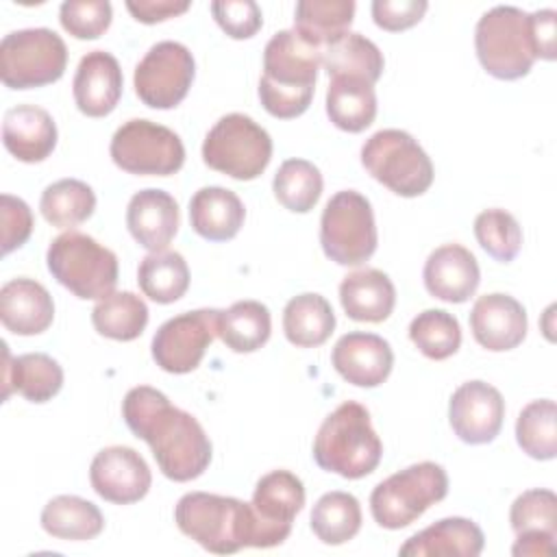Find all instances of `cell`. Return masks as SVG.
Instances as JSON below:
<instances>
[{
    "label": "cell",
    "mask_w": 557,
    "mask_h": 557,
    "mask_svg": "<svg viewBox=\"0 0 557 557\" xmlns=\"http://www.w3.org/2000/svg\"><path fill=\"white\" fill-rule=\"evenodd\" d=\"M126 9L137 22L157 24L185 13L189 9V0H128Z\"/></svg>",
    "instance_id": "681fc988"
},
{
    "label": "cell",
    "mask_w": 557,
    "mask_h": 557,
    "mask_svg": "<svg viewBox=\"0 0 557 557\" xmlns=\"http://www.w3.org/2000/svg\"><path fill=\"white\" fill-rule=\"evenodd\" d=\"M39 209L48 224L57 228H72L91 218L96 209V194L78 178H61L44 189Z\"/></svg>",
    "instance_id": "74e56055"
},
{
    "label": "cell",
    "mask_w": 557,
    "mask_h": 557,
    "mask_svg": "<svg viewBox=\"0 0 557 557\" xmlns=\"http://www.w3.org/2000/svg\"><path fill=\"white\" fill-rule=\"evenodd\" d=\"M218 318L220 309H196L165 320L150 344L154 363L170 374L196 370L218 337Z\"/></svg>",
    "instance_id": "5bb4252c"
},
{
    "label": "cell",
    "mask_w": 557,
    "mask_h": 557,
    "mask_svg": "<svg viewBox=\"0 0 557 557\" xmlns=\"http://www.w3.org/2000/svg\"><path fill=\"white\" fill-rule=\"evenodd\" d=\"M339 302L350 320L376 324L394 311L396 289L385 272L363 268L344 276L339 283Z\"/></svg>",
    "instance_id": "4316f807"
},
{
    "label": "cell",
    "mask_w": 557,
    "mask_h": 557,
    "mask_svg": "<svg viewBox=\"0 0 557 557\" xmlns=\"http://www.w3.org/2000/svg\"><path fill=\"white\" fill-rule=\"evenodd\" d=\"M250 505L261 522L285 542L305 505V485L289 470H272L257 481Z\"/></svg>",
    "instance_id": "d4e9b609"
},
{
    "label": "cell",
    "mask_w": 557,
    "mask_h": 557,
    "mask_svg": "<svg viewBox=\"0 0 557 557\" xmlns=\"http://www.w3.org/2000/svg\"><path fill=\"white\" fill-rule=\"evenodd\" d=\"M272 333V318L259 300H237L228 309L220 311L218 337L233 352L259 350Z\"/></svg>",
    "instance_id": "836d02e7"
},
{
    "label": "cell",
    "mask_w": 557,
    "mask_h": 557,
    "mask_svg": "<svg viewBox=\"0 0 557 557\" xmlns=\"http://www.w3.org/2000/svg\"><path fill=\"white\" fill-rule=\"evenodd\" d=\"M41 529L57 540L85 542L102 533L104 518L91 500L72 494H61L44 505Z\"/></svg>",
    "instance_id": "f1b7e54d"
},
{
    "label": "cell",
    "mask_w": 557,
    "mask_h": 557,
    "mask_svg": "<svg viewBox=\"0 0 557 557\" xmlns=\"http://www.w3.org/2000/svg\"><path fill=\"white\" fill-rule=\"evenodd\" d=\"M113 163L137 176H170L185 163L181 137L150 120H128L111 137Z\"/></svg>",
    "instance_id": "7c38bea8"
},
{
    "label": "cell",
    "mask_w": 557,
    "mask_h": 557,
    "mask_svg": "<svg viewBox=\"0 0 557 557\" xmlns=\"http://www.w3.org/2000/svg\"><path fill=\"white\" fill-rule=\"evenodd\" d=\"M485 544L483 531L468 518H442L411 535L403 546L405 557H476Z\"/></svg>",
    "instance_id": "484cf974"
},
{
    "label": "cell",
    "mask_w": 557,
    "mask_h": 557,
    "mask_svg": "<svg viewBox=\"0 0 557 557\" xmlns=\"http://www.w3.org/2000/svg\"><path fill=\"white\" fill-rule=\"evenodd\" d=\"M509 522L513 533L542 531L557 535V496L550 490H527L509 509Z\"/></svg>",
    "instance_id": "7bdbcfd3"
},
{
    "label": "cell",
    "mask_w": 557,
    "mask_h": 557,
    "mask_svg": "<svg viewBox=\"0 0 557 557\" xmlns=\"http://www.w3.org/2000/svg\"><path fill=\"white\" fill-rule=\"evenodd\" d=\"M111 2L65 0L59 9L61 26L76 39H98L111 26Z\"/></svg>",
    "instance_id": "ee69618b"
},
{
    "label": "cell",
    "mask_w": 557,
    "mask_h": 557,
    "mask_svg": "<svg viewBox=\"0 0 557 557\" xmlns=\"http://www.w3.org/2000/svg\"><path fill=\"white\" fill-rule=\"evenodd\" d=\"M409 339L424 357L442 361L459 350L461 326L459 320L444 309H424L411 320Z\"/></svg>",
    "instance_id": "60d3db41"
},
{
    "label": "cell",
    "mask_w": 557,
    "mask_h": 557,
    "mask_svg": "<svg viewBox=\"0 0 557 557\" xmlns=\"http://www.w3.org/2000/svg\"><path fill=\"white\" fill-rule=\"evenodd\" d=\"M352 17V0H300L294 9V30L322 50L348 33Z\"/></svg>",
    "instance_id": "1f68e13d"
},
{
    "label": "cell",
    "mask_w": 557,
    "mask_h": 557,
    "mask_svg": "<svg viewBox=\"0 0 557 557\" xmlns=\"http://www.w3.org/2000/svg\"><path fill=\"white\" fill-rule=\"evenodd\" d=\"M446 494V470L435 461H420L381 481L370 494V511L379 527L396 531L416 522Z\"/></svg>",
    "instance_id": "52a82bcc"
},
{
    "label": "cell",
    "mask_w": 557,
    "mask_h": 557,
    "mask_svg": "<svg viewBox=\"0 0 557 557\" xmlns=\"http://www.w3.org/2000/svg\"><path fill=\"white\" fill-rule=\"evenodd\" d=\"M505 400L485 381L461 383L448 403V420L455 435L472 446L490 444L503 426Z\"/></svg>",
    "instance_id": "9a60e30c"
},
{
    "label": "cell",
    "mask_w": 557,
    "mask_h": 557,
    "mask_svg": "<svg viewBox=\"0 0 557 557\" xmlns=\"http://www.w3.org/2000/svg\"><path fill=\"white\" fill-rule=\"evenodd\" d=\"M2 400L11 392L22 394L28 403H48L63 387V368L46 352H26L11 357L7 342H2Z\"/></svg>",
    "instance_id": "cb8c5ba5"
},
{
    "label": "cell",
    "mask_w": 557,
    "mask_h": 557,
    "mask_svg": "<svg viewBox=\"0 0 557 557\" xmlns=\"http://www.w3.org/2000/svg\"><path fill=\"white\" fill-rule=\"evenodd\" d=\"M474 237L479 246L496 261L509 263L522 246L518 220L505 209H485L474 218Z\"/></svg>",
    "instance_id": "b9f144b4"
},
{
    "label": "cell",
    "mask_w": 557,
    "mask_h": 557,
    "mask_svg": "<svg viewBox=\"0 0 557 557\" xmlns=\"http://www.w3.org/2000/svg\"><path fill=\"white\" fill-rule=\"evenodd\" d=\"M326 115L346 133L366 131L376 117L374 85L350 76L331 78L326 89Z\"/></svg>",
    "instance_id": "f546056e"
},
{
    "label": "cell",
    "mask_w": 557,
    "mask_h": 557,
    "mask_svg": "<svg viewBox=\"0 0 557 557\" xmlns=\"http://www.w3.org/2000/svg\"><path fill=\"white\" fill-rule=\"evenodd\" d=\"M246 209L239 196L226 187L209 185L189 200L191 228L209 242H228L244 226Z\"/></svg>",
    "instance_id": "83f0119b"
},
{
    "label": "cell",
    "mask_w": 557,
    "mask_h": 557,
    "mask_svg": "<svg viewBox=\"0 0 557 557\" xmlns=\"http://www.w3.org/2000/svg\"><path fill=\"white\" fill-rule=\"evenodd\" d=\"M67 65L65 41L50 28H22L0 41V78L9 89H33L59 81Z\"/></svg>",
    "instance_id": "8fae6325"
},
{
    "label": "cell",
    "mask_w": 557,
    "mask_h": 557,
    "mask_svg": "<svg viewBox=\"0 0 557 557\" xmlns=\"http://www.w3.org/2000/svg\"><path fill=\"white\" fill-rule=\"evenodd\" d=\"M89 483L100 498L115 505H131L148 494L152 474L135 448L107 446L91 459Z\"/></svg>",
    "instance_id": "2e32d148"
},
{
    "label": "cell",
    "mask_w": 557,
    "mask_h": 557,
    "mask_svg": "<svg viewBox=\"0 0 557 557\" xmlns=\"http://www.w3.org/2000/svg\"><path fill=\"white\" fill-rule=\"evenodd\" d=\"M91 324L109 339L133 342L148 324V307L133 292H111L91 309Z\"/></svg>",
    "instance_id": "e575fe53"
},
{
    "label": "cell",
    "mask_w": 557,
    "mask_h": 557,
    "mask_svg": "<svg viewBox=\"0 0 557 557\" xmlns=\"http://www.w3.org/2000/svg\"><path fill=\"white\" fill-rule=\"evenodd\" d=\"M320 63L322 50L294 28L274 33L263 50V76L259 81L263 109L278 120L302 115L311 104Z\"/></svg>",
    "instance_id": "3957f363"
},
{
    "label": "cell",
    "mask_w": 557,
    "mask_h": 557,
    "mask_svg": "<svg viewBox=\"0 0 557 557\" xmlns=\"http://www.w3.org/2000/svg\"><path fill=\"white\" fill-rule=\"evenodd\" d=\"M194 74L196 63L187 46L159 41L135 67V94L150 109H174L187 96Z\"/></svg>",
    "instance_id": "4fadbf2b"
},
{
    "label": "cell",
    "mask_w": 557,
    "mask_h": 557,
    "mask_svg": "<svg viewBox=\"0 0 557 557\" xmlns=\"http://www.w3.org/2000/svg\"><path fill=\"white\" fill-rule=\"evenodd\" d=\"M361 529V505L348 492H326L311 509V531L322 544L339 546Z\"/></svg>",
    "instance_id": "8d00e7d4"
},
{
    "label": "cell",
    "mask_w": 557,
    "mask_h": 557,
    "mask_svg": "<svg viewBox=\"0 0 557 557\" xmlns=\"http://www.w3.org/2000/svg\"><path fill=\"white\" fill-rule=\"evenodd\" d=\"M272 159V139L250 115H222L202 141V161L231 178L252 181Z\"/></svg>",
    "instance_id": "9c48e42d"
},
{
    "label": "cell",
    "mask_w": 557,
    "mask_h": 557,
    "mask_svg": "<svg viewBox=\"0 0 557 557\" xmlns=\"http://www.w3.org/2000/svg\"><path fill=\"white\" fill-rule=\"evenodd\" d=\"M376 224L370 200L344 189L329 198L320 218V244L337 265H361L376 250Z\"/></svg>",
    "instance_id": "30bf717a"
},
{
    "label": "cell",
    "mask_w": 557,
    "mask_h": 557,
    "mask_svg": "<svg viewBox=\"0 0 557 557\" xmlns=\"http://www.w3.org/2000/svg\"><path fill=\"white\" fill-rule=\"evenodd\" d=\"M122 70L117 59L104 50L87 52L74 74L72 91L81 113L89 117L109 115L122 96Z\"/></svg>",
    "instance_id": "d6986e66"
},
{
    "label": "cell",
    "mask_w": 557,
    "mask_h": 557,
    "mask_svg": "<svg viewBox=\"0 0 557 557\" xmlns=\"http://www.w3.org/2000/svg\"><path fill=\"white\" fill-rule=\"evenodd\" d=\"M4 148L24 163L48 159L57 146V124L52 115L37 104H17L2 120Z\"/></svg>",
    "instance_id": "7402d4cb"
},
{
    "label": "cell",
    "mask_w": 557,
    "mask_h": 557,
    "mask_svg": "<svg viewBox=\"0 0 557 557\" xmlns=\"http://www.w3.org/2000/svg\"><path fill=\"white\" fill-rule=\"evenodd\" d=\"M426 9V0H374L372 17L379 28L398 33L418 24Z\"/></svg>",
    "instance_id": "7dc6e473"
},
{
    "label": "cell",
    "mask_w": 557,
    "mask_h": 557,
    "mask_svg": "<svg viewBox=\"0 0 557 557\" xmlns=\"http://www.w3.org/2000/svg\"><path fill=\"white\" fill-rule=\"evenodd\" d=\"M0 320L15 335H39L54 320L52 296L33 278H11L0 289Z\"/></svg>",
    "instance_id": "603a6c76"
},
{
    "label": "cell",
    "mask_w": 557,
    "mask_h": 557,
    "mask_svg": "<svg viewBox=\"0 0 557 557\" xmlns=\"http://www.w3.org/2000/svg\"><path fill=\"white\" fill-rule=\"evenodd\" d=\"M331 363L344 381L357 387H376L389 376L394 352L389 342L381 335L352 331L337 339Z\"/></svg>",
    "instance_id": "e0dca14e"
},
{
    "label": "cell",
    "mask_w": 557,
    "mask_h": 557,
    "mask_svg": "<svg viewBox=\"0 0 557 557\" xmlns=\"http://www.w3.org/2000/svg\"><path fill=\"white\" fill-rule=\"evenodd\" d=\"M335 329L331 302L313 292L294 296L283 309V331L289 344L298 348L322 346Z\"/></svg>",
    "instance_id": "4dcf8cb0"
},
{
    "label": "cell",
    "mask_w": 557,
    "mask_h": 557,
    "mask_svg": "<svg viewBox=\"0 0 557 557\" xmlns=\"http://www.w3.org/2000/svg\"><path fill=\"white\" fill-rule=\"evenodd\" d=\"M322 185V174L311 161L287 159L274 174L272 191L285 209L294 213H307L320 200Z\"/></svg>",
    "instance_id": "ab89813d"
},
{
    "label": "cell",
    "mask_w": 557,
    "mask_h": 557,
    "mask_svg": "<svg viewBox=\"0 0 557 557\" xmlns=\"http://www.w3.org/2000/svg\"><path fill=\"white\" fill-rule=\"evenodd\" d=\"M137 283L144 296L159 305L176 302L189 287V268L181 252H150L139 261Z\"/></svg>",
    "instance_id": "d590c367"
},
{
    "label": "cell",
    "mask_w": 557,
    "mask_h": 557,
    "mask_svg": "<svg viewBox=\"0 0 557 557\" xmlns=\"http://www.w3.org/2000/svg\"><path fill=\"white\" fill-rule=\"evenodd\" d=\"M122 416L133 435L150 446L168 479L185 483L209 468L211 442L205 429L191 413L174 407L163 392L150 385L128 389L122 400Z\"/></svg>",
    "instance_id": "6da1fadb"
},
{
    "label": "cell",
    "mask_w": 557,
    "mask_h": 557,
    "mask_svg": "<svg viewBox=\"0 0 557 557\" xmlns=\"http://www.w3.org/2000/svg\"><path fill=\"white\" fill-rule=\"evenodd\" d=\"M211 13L218 26L233 39H248L263 24L261 9L255 0H218L211 2Z\"/></svg>",
    "instance_id": "f6af8a7d"
},
{
    "label": "cell",
    "mask_w": 557,
    "mask_h": 557,
    "mask_svg": "<svg viewBox=\"0 0 557 557\" xmlns=\"http://www.w3.org/2000/svg\"><path fill=\"white\" fill-rule=\"evenodd\" d=\"M555 540H557V535L542 533V531L518 533L516 542L511 546V555H516V557H544V555H553L557 550Z\"/></svg>",
    "instance_id": "f907efd6"
},
{
    "label": "cell",
    "mask_w": 557,
    "mask_h": 557,
    "mask_svg": "<svg viewBox=\"0 0 557 557\" xmlns=\"http://www.w3.org/2000/svg\"><path fill=\"white\" fill-rule=\"evenodd\" d=\"M516 440L522 453L548 461L557 455V407L550 398L531 400L516 420Z\"/></svg>",
    "instance_id": "f35d334b"
},
{
    "label": "cell",
    "mask_w": 557,
    "mask_h": 557,
    "mask_svg": "<svg viewBox=\"0 0 557 557\" xmlns=\"http://www.w3.org/2000/svg\"><path fill=\"white\" fill-rule=\"evenodd\" d=\"M368 174L403 198L424 194L433 183V163L424 148L400 128H383L361 146Z\"/></svg>",
    "instance_id": "ba28073f"
},
{
    "label": "cell",
    "mask_w": 557,
    "mask_h": 557,
    "mask_svg": "<svg viewBox=\"0 0 557 557\" xmlns=\"http://www.w3.org/2000/svg\"><path fill=\"white\" fill-rule=\"evenodd\" d=\"M48 272L76 298L100 300L117 285V257L91 235L67 231L46 252Z\"/></svg>",
    "instance_id": "8992f818"
},
{
    "label": "cell",
    "mask_w": 557,
    "mask_h": 557,
    "mask_svg": "<svg viewBox=\"0 0 557 557\" xmlns=\"http://www.w3.org/2000/svg\"><path fill=\"white\" fill-rule=\"evenodd\" d=\"M0 222H2V255L24 246L33 233L30 207L11 194L0 196Z\"/></svg>",
    "instance_id": "bcb514c9"
},
{
    "label": "cell",
    "mask_w": 557,
    "mask_h": 557,
    "mask_svg": "<svg viewBox=\"0 0 557 557\" xmlns=\"http://www.w3.org/2000/svg\"><path fill=\"white\" fill-rule=\"evenodd\" d=\"M174 522L183 535L215 555L242 548H272L283 540L268 529L250 503L209 492H187L174 507Z\"/></svg>",
    "instance_id": "7a4b0ae2"
},
{
    "label": "cell",
    "mask_w": 557,
    "mask_h": 557,
    "mask_svg": "<svg viewBox=\"0 0 557 557\" xmlns=\"http://www.w3.org/2000/svg\"><path fill=\"white\" fill-rule=\"evenodd\" d=\"M422 278L433 298L444 302H466L479 287L481 270L466 246L444 244L426 257Z\"/></svg>",
    "instance_id": "ffe728a7"
},
{
    "label": "cell",
    "mask_w": 557,
    "mask_h": 557,
    "mask_svg": "<svg viewBox=\"0 0 557 557\" xmlns=\"http://www.w3.org/2000/svg\"><path fill=\"white\" fill-rule=\"evenodd\" d=\"M178 205L174 196L163 189H141L133 194L126 207V226L133 239L150 250L161 252L174 239L178 231Z\"/></svg>",
    "instance_id": "44dd1931"
},
{
    "label": "cell",
    "mask_w": 557,
    "mask_h": 557,
    "mask_svg": "<svg viewBox=\"0 0 557 557\" xmlns=\"http://www.w3.org/2000/svg\"><path fill=\"white\" fill-rule=\"evenodd\" d=\"M527 311L509 294L479 296L470 311V329L474 339L492 350L503 352L522 344L527 335Z\"/></svg>",
    "instance_id": "ac0fdd59"
},
{
    "label": "cell",
    "mask_w": 557,
    "mask_h": 557,
    "mask_svg": "<svg viewBox=\"0 0 557 557\" xmlns=\"http://www.w3.org/2000/svg\"><path fill=\"white\" fill-rule=\"evenodd\" d=\"M537 59L553 61L557 57V13L553 9H540L529 13Z\"/></svg>",
    "instance_id": "c3c4849f"
},
{
    "label": "cell",
    "mask_w": 557,
    "mask_h": 557,
    "mask_svg": "<svg viewBox=\"0 0 557 557\" xmlns=\"http://www.w3.org/2000/svg\"><path fill=\"white\" fill-rule=\"evenodd\" d=\"M474 48L490 76L500 81L527 76L537 59L529 13L509 4L485 11L474 28Z\"/></svg>",
    "instance_id": "5b68a950"
},
{
    "label": "cell",
    "mask_w": 557,
    "mask_h": 557,
    "mask_svg": "<svg viewBox=\"0 0 557 557\" xmlns=\"http://www.w3.org/2000/svg\"><path fill=\"white\" fill-rule=\"evenodd\" d=\"M383 457V444L376 435L370 413L361 403L346 400L331 411L313 440V459L344 479H361L376 470Z\"/></svg>",
    "instance_id": "277c9868"
},
{
    "label": "cell",
    "mask_w": 557,
    "mask_h": 557,
    "mask_svg": "<svg viewBox=\"0 0 557 557\" xmlns=\"http://www.w3.org/2000/svg\"><path fill=\"white\" fill-rule=\"evenodd\" d=\"M322 65L331 78L350 76L374 85L383 74L385 61L374 41L359 33H346L322 48Z\"/></svg>",
    "instance_id": "d6a6232c"
}]
</instances>
